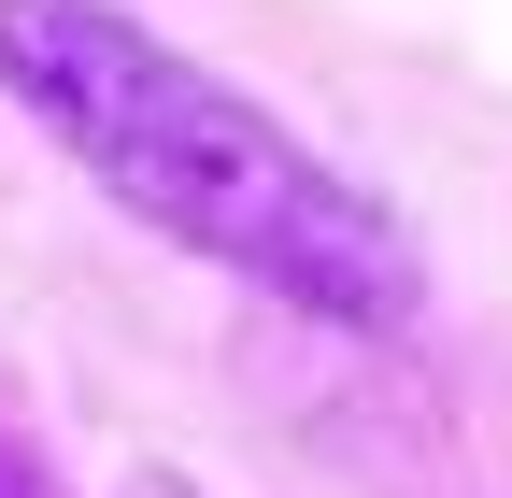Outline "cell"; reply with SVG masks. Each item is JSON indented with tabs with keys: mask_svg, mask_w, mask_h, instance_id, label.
<instances>
[{
	"mask_svg": "<svg viewBox=\"0 0 512 498\" xmlns=\"http://www.w3.org/2000/svg\"><path fill=\"white\" fill-rule=\"evenodd\" d=\"M0 86L86 157L100 200H128L185 257L242 271L256 299L328 314V328H413L427 314L413 228L356 171H328L271 100L171 57L143 15H114V0H0Z\"/></svg>",
	"mask_w": 512,
	"mask_h": 498,
	"instance_id": "obj_1",
	"label": "cell"
},
{
	"mask_svg": "<svg viewBox=\"0 0 512 498\" xmlns=\"http://www.w3.org/2000/svg\"><path fill=\"white\" fill-rule=\"evenodd\" d=\"M0 498H72V484H57V470H43V456L15 442V427H0Z\"/></svg>",
	"mask_w": 512,
	"mask_h": 498,
	"instance_id": "obj_2",
	"label": "cell"
},
{
	"mask_svg": "<svg viewBox=\"0 0 512 498\" xmlns=\"http://www.w3.org/2000/svg\"><path fill=\"white\" fill-rule=\"evenodd\" d=\"M128 498H185V484H128Z\"/></svg>",
	"mask_w": 512,
	"mask_h": 498,
	"instance_id": "obj_3",
	"label": "cell"
}]
</instances>
